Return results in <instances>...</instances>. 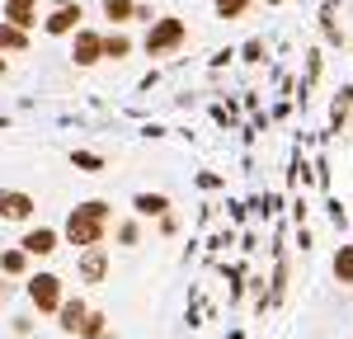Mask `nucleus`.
Returning a JSON list of instances; mask_svg holds the SVG:
<instances>
[{
	"mask_svg": "<svg viewBox=\"0 0 353 339\" xmlns=\"http://www.w3.org/2000/svg\"><path fill=\"white\" fill-rule=\"evenodd\" d=\"M109 217L113 207L104 203V198H90V203H81V207H71V217H66V226H61V236L71 240V245H104V231H109Z\"/></svg>",
	"mask_w": 353,
	"mask_h": 339,
	"instance_id": "nucleus-1",
	"label": "nucleus"
},
{
	"mask_svg": "<svg viewBox=\"0 0 353 339\" xmlns=\"http://www.w3.org/2000/svg\"><path fill=\"white\" fill-rule=\"evenodd\" d=\"M184 43H189V24H184V19H174V14L151 19V33H146V56H165V52H174V48H184Z\"/></svg>",
	"mask_w": 353,
	"mask_h": 339,
	"instance_id": "nucleus-2",
	"label": "nucleus"
},
{
	"mask_svg": "<svg viewBox=\"0 0 353 339\" xmlns=\"http://www.w3.org/2000/svg\"><path fill=\"white\" fill-rule=\"evenodd\" d=\"M28 302L43 316H57V307L66 302V282L57 278V274H28Z\"/></svg>",
	"mask_w": 353,
	"mask_h": 339,
	"instance_id": "nucleus-3",
	"label": "nucleus"
},
{
	"mask_svg": "<svg viewBox=\"0 0 353 339\" xmlns=\"http://www.w3.org/2000/svg\"><path fill=\"white\" fill-rule=\"evenodd\" d=\"M71 61H76V66H99V61H104V33L81 24L71 33Z\"/></svg>",
	"mask_w": 353,
	"mask_h": 339,
	"instance_id": "nucleus-4",
	"label": "nucleus"
},
{
	"mask_svg": "<svg viewBox=\"0 0 353 339\" xmlns=\"http://www.w3.org/2000/svg\"><path fill=\"white\" fill-rule=\"evenodd\" d=\"M38 212V198L24 189H0V222H28Z\"/></svg>",
	"mask_w": 353,
	"mask_h": 339,
	"instance_id": "nucleus-5",
	"label": "nucleus"
},
{
	"mask_svg": "<svg viewBox=\"0 0 353 339\" xmlns=\"http://www.w3.org/2000/svg\"><path fill=\"white\" fill-rule=\"evenodd\" d=\"M76 274H81V282H104L109 278V245H85L76 259Z\"/></svg>",
	"mask_w": 353,
	"mask_h": 339,
	"instance_id": "nucleus-6",
	"label": "nucleus"
},
{
	"mask_svg": "<svg viewBox=\"0 0 353 339\" xmlns=\"http://www.w3.org/2000/svg\"><path fill=\"white\" fill-rule=\"evenodd\" d=\"M81 19H85V10L71 0V5H57L52 14L43 19V33H52V38H71L76 28H81Z\"/></svg>",
	"mask_w": 353,
	"mask_h": 339,
	"instance_id": "nucleus-7",
	"label": "nucleus"
},
{
	"mask_svg": "<svg viewBox=\"0 0 353 339\" xmlns=\"http://www.w3.org/2000/svg\"><path fill=\"white\" fill-rule=\"evenodd\" d=\"M57 245H61V231H52V226H33V231H24V240H19V250L28 259H48V254H57Z\"/></svg>",
	"mask_w": 353,
	"mask_h": 339,
	"instance_id": "nucleus-8",
	"label": "nucleus"
},
{
	"mask_svg": "<svg viewBox=\"0 0 353 339\" xmlns=\"http://www.w3.org/2000/svg\"><path fill=\"white\" fill-rule=\"evenodd\" d=\"M85 316H90V307H85L81 297H66V302L57 307V325H61L66 335H76V330H81V320H85Z\"/></svg>",
	"mask_w": 353,
	"mask_h": 339,
	"instance_id": "nucleus-9",
	"label": "nucleus"
},
{
	"mask_svg": "<svg viewBox=\"0 0 353 339\" xmlns=\"http://www.w3.org/2000/svg\"><path fill=\"white\" fill-rule=\"evenodd\" d=\"M0 52H28V28L0 19Z\"/></svg>",
	"mask_w": 353,
	"mask_h": 339,
	"instance_id": "nucleus-10",
	"label": "nucleus"
},
{
	"mask_svg": "<svg viewBox=\"0 0 353 339\" xmlns=\"http://www.w3.org/2000/svg\"><path fill=\"white\" fill-rule=\"evenodd\" d=\"M132 212H137V217H165V212H170V198H165V194H137L132 198Z\"/></svg>",
	"mask_w": 353,
	"mask_h": 339,
	"instance_id": "nucleus-11",
	"label": "nucleus"
},
{
	"mask_svg": "<svg viewBox=\"0 0 353 339\" xmlns=\"http://www.w3.org/2000/svg\"><path fill=\"white\" fill-rule=\"evenodd\" d=\"M104 19H109L113 28L132 24L137 19V0H104Z\"/></svg>",
	"mask_w": 353,
	"mask_h": 339,
	"instance_id": "nucleus-12",
	"label": "nucleus"
},
{
	"mask_svg": "<svg viewBox=\"0 0 353 339\" xmlns=\"http://www.w3.org/2000/svg\"><path fill=\"white\" fill-rule=\"evenodd\" d=\"M128 52H132V38H128L123 28H109V33H104V56H109V61H123Z\"/></svg>",
	"mask_w": 353,
	"mask_h": 339,
	"instance_id": "nucleus-13",
	"label": "nucleus"
},
{
	"mask_svg": "<svg viewBox=\"0 0 353 339\" xmlns=\"http://www.w3.org/2000/svg\"><path fill=\"white\" fill-rule=\"evenodd\" d=\"M0 274H5V278H24V274H28V254L19 250V245L5 250V254H0Z\"/></svg>",
	"mask_w": 353,
	"mask_h": 339,
	"instance_id": "nucleus-14",
	"label": "nucleus"
},
{
	"mask_svg": "<svg viewBox=\"0 0 353 339\" xmlns=\"http://www.w3.org/2000/svg\"><path fill=\"white\" fill-rule=\"evenodd\" d=\"M0 19H10V24H19V28H38V5H5V14Z\"/></svg>",
	"mask_w": 353,
	"mask_h": 339,
	"instance_id": "nucleus-15",
	"label": "nucleus"
},
{
	"mask_svg": "<svg viewBox=\"0 0 353 339\" xmlns=\"http://www.w3.org/2000/svg\"><path fill=\"white\" fill-rule=\"evenodd\" d=\"M330 269H334V278L344 282V287H353V245H339V250H334V264H330Z\"/></svg>",
	"mask_w": 353,
	"mask_h": 339,
	"instance_id": "nucleus-16",
	"label": "nucleus"
},
{
	"mask_svg": "<svg viewBox=\"0 0 353 339\" xmlns=\"http://www.w3.org/2000/svg\"><path fill=\"white\" fill-rule=\"evenodd\" d=\"M254 0H212V10H217V19H245V10H250Z\"/></svg>",
	"mask_w": 353,
	"mask_h": 339,
	"instance_id": "nucleus-17",
	"label": "nucleus"
},
{
	"mask_svg": "<svg viewBox=\"0 0 353 339\" xmlns=\"http://www.w3.org/2000/svg\"><path fill=\"white\" fill-rule=\"evenodd\" d=\"M76 335H81V339H109V330H104V316H99V311H90V316L81 320V330H76Z\"/></svg>",
	"mask_w": 353,
	"mask_h": 339,
	"instance_id": "nucleus-18",
	"label": "nucleus"
},
{
	"mask_svg": "<svg viewBox=\"0 0 353 339\" xmlns=\"http://www.w3.org/2000/svg\"><path fill=\"white\" fill-rule=\"evenodd\" d=\"M71 165L85 170V174H99V170H104V156H94V151H71Z\"/></svg>",
	"mask_w": 353,
	"mask_h": 339,
	"instance_id": "nucleus-19",
	"label": "nucleus"
},
{
	"mask_svg": "<svg viewBox=\"0 0 353 339\" xmlns=\"http://www.w3.org/2000/svg\"><path fill=\"white\" fill-rule=\"evenodd\" d=\"M349 104H353V85H344L339 99H334V123H339V127H344V118H349Z\"/></svg>",
	"mask_w": 353,
	"mask_h": 339,
	"instance_id": "nucleus-20",
	"label": "nucleus"
},
{
	"mask_svg": "<svg viewBox=\"0 0 353 339\" xmlns=\"http://www.w3.org/2000/svg\"><path fill=\"white\" fill-rule=\"evenodd\" d=\"M118 240H123V245H141V226L123 222V226H118Z\"/></svg>",
	"mask_w": 353,
	"mask_h": 339,
	"instance_id": "nucleus-21",
	"label": "nucleus"
},
{
	"mask_svg": "<svg viewBox=\"0 0 353 339\" xmlns=\"http://www.w3.org/2000/svg\"><path fill=\"white\" fill-rule=\"evenodd\" d=\"M245 61H264V43H245Z\"/></svg>",
	"mask_w": 353,
	"mask_h": 339,
	"instance_id": "nucleus-22",
	"label": "nucleus"
},
{
	"mask_svg": "<svg viewBox=\"0 0 353 339\" xmlns=\"http://www.w3.org/2000/svg\"><path fill=\"white\" fill-rule=\"evenodd\" d=\"M5 297H10V282H5V274H0V307H5Z\"/></svg>",
	"mask_w": 353,
	"mask_h": 339,
	"instance_id": "nucleus-23",
	"label": "nucleus"
},
{
	"mask_svg": "<svg viewBox=\"0 0 353 339\" xmlns=\"http://www.w3.org/2000/svg\"><path fill=\"white\" fill-rule=\"evenodd\" d=\"M5 76H10V61H5V56H0V81H5Z\"/></svg>",
	"mask_w": 353,
	"mask_h": 339,
	"instance_id": "nucleus-24",
	"label": "nucleus"
},
{
	"mask_svg": "<svg viewBox=\"0 0 353 339\" xmlns=\"http://www.w3.org/2000/svg\"><path fill=\"white\" fill-rule=\"evenodd\" d=\"M0 5H38V0H0Z\"/></svg>",
	"mask_w": 353,
	"mask_h": 339,
	"instance_id": "nucleus-25",
	"label": "nucleus"
},
{
	"mask_svg": "<svg viewBox=\"0 0 353 339\" xmlns=\"http://www.w3.org/2000/svg\"><path fill=\"white\" fill-rule=\"evenodd\" d=\"M57 5H71V0H52V10H57Z\"/></svg>",
	"mask_w": 353,
	"mask_h": 339,
	"instance_id": "nucleus-26",
	"label": "nucleus"
},
{
	"mask_svg": "<svg viewBox=\"0 0 353 339\" xmlns=\"http://www.w3.org/2000/svg\"><path fill=\"white\" fill-rule=\"evenodd\" d=\"M264 5H283V0H264Z\"/></svg>",
	"mask_w": 353,
	"mask_h": 339,
	"instance_id": "nucleus-27",
	"label": "nucleus"
},
{
	"mask_svg": "<svg viewBox=\"0 0 353 339\" xmlns=\"http://www.w3.org/2000/svg\"><path fill=\"white\" fill-rule=\"evenodd\" d=\"M0 127H5V123H0Z\"/></svg>",
	"mask_w": 353,
	"mask_h": 339,
	"instance_id": "nucleus-28",
	"label": "nucleus"
}]
</instances>
